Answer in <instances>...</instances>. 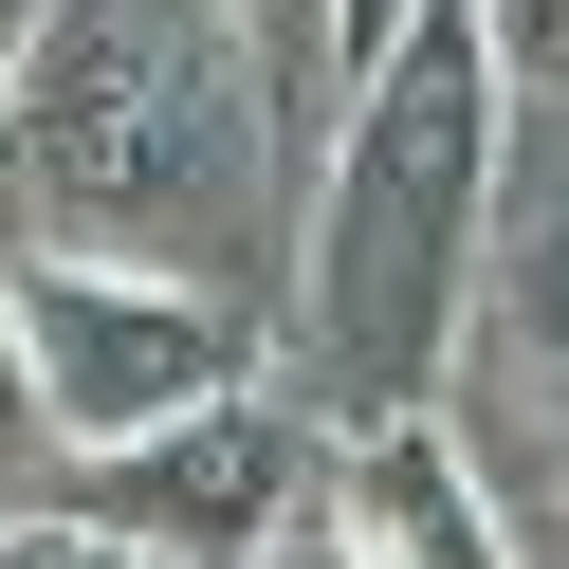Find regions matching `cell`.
<instances>
[{"mask_svg":"<svg viewBox=\"0 0 569 569\" xmlns=\"http://www.w3.org/2000/svg\"><path fill=\"white\" fill-rule=\"evenodd\" d=\"M496 56H515V92H569V0H478Z\"/></svg>","mask_w":569,"mask_h":569,"instance_id":"obj_9","label":"cell"},{"mask_svg":"<svg viewBox=\"0 0 569 569\" xmlns=\"http://www.w3.org/2000/svg\"><path fill=\"white\" fill-rule=\"evenodd\" d=\"M0 478H56V441H38V368H19V312H0Z\"/></svg>","mask_w":569,"mask_h":569,"instance_id":"obj_11","label":"cell"},{"mask_svg":"<svg viewBox=\"0 0 569 569\" xmlns=\"http://www.w3.org/2000/svg\"><path fill=\"white\" fill-rule=\"evenodd\" d=\"M38 496H56V515H92L111 551H148V569H239L295 496H331V441H312L276 386H221V405L148 422V441H74Z\"/></svg>","mask_w":569,"mask_h":569,"instance_id":"obj_4","label":"cell"},{"mask_svg":"<svg viewBox=\"0 0 569 569\" xmlns=\"http://www.w3.org/2000/svg\"><path fill=\"white\" fill-rule=\"evenodd\" d=\"M0 312L38 368V441H148V422L258 386V295L184 258H92V239H0Z\"/></svg>","mask_w":569,"mask_h":569,"instance_id":"obj_3","label":"cell"},{"mask_svg":"<svg viewBox=\"0 0 569 569\" xmlns=\"http://www.w3.org/2000/svg\"><path fill=\"white\" fill-rule=\"evenodd\" d=\"M19 19H38V0H0V56H19Z\"/></svg>","mask_w":569,"mask_h":569,"instance_id":"obj_13","label":"cell"},{"mask_svg":"<svg viewBox=\"0 0 569 569\" xmlns=\"http://www.w3.org/2000/svg\"><path fill=\"white\" fill-rule=\"evenodd\" d=\"M496 202H515V56L478 0H422L295 166V368L331 422L459 386Z\"/></svg>","mask_w":569,"mask_h":569,"instance_id":"obj_2","label":"cell"},{"mask_svg":"<svg viewBox=\"0 0 569 569\" xmlns=\"http://www.w3.org/2000/svg\"><path fill=\"white\" fill-rule=\"evenodd\" d=\"M295 111L239 0H38L0 56V239L258 276L295 258Z\"/></svg>","mask_w":569,"mask_h":569,"instance_id":"obj_1","label":"cell"},{"mask_svg":"<svg viewBox=\"0 0 569 569\" xmlns=\"http://www.w3.org/2000/svg\"><path fill=\"white\" fill-rule=\"evenodd\" d=\"M239 38H258L276 111H295V166H312V129H331V0H239Z\"/></svg>","mask_w":569,"mask_h":569,"instance_id":"obj_7","label":"cell"},{"mask_svg":"<svg viewBox=\"0 0 569 569\" xmlns=\"http://www.w3.org/2000/svg\"><path fill=\"white\" fill-rule=\"evenodd\" d=\"M405 19H422V0H331V92H349V74H368V56H386V38H405Z\"/></svg>","mask_w":569,"mask_h":569,"instance_id":"obj_12","label":"cell"},{"mask_svg":"<svg viewBox=\"0 0 569 569\" xmlns=\"http://www.w3.org/2000/svg\"><path fill=\"white\" fill-rule=\"evenodd\" d=\"M239 569H368V551H349V515H331V496H295V515H276Z\"/></svg>","mask_w":569,"mask_h":569,"instance_id":"obj_10","label":"cell"},{"mask_svg":"<svg viewBox=\"0 0 569 569\" xmlns=\"http://www.w3.org/2000/svg\"><path fill=\"white\" fill-rule=\"evenodd\" d=\"M478 331H496V368L532 386V422L569 441V202H551V221H515V202H496V258H478Z\"/></svg>","mask_w":569,"mask_h":569,"instance_id":"obj_6","label":"cell"},{"mask_svg":"<svg viewBox=\"0 0 569 569\" xmlns=\"http://www.w3.org/2000/svg\"><path fill=\"white\" fill-rule=\"evenodd\" d=\"M0 569H148V551H111L92 515H56V496H38V515H0Z\"/></svg>","mask_w":569,"mask_h":569,"instance_id":"obj_8","label":"cell"},{"mask_svg":"<svg viewBox=\"0 0 569 569\" xmlns=\"http://www.w3.org/2000/svg\"><path fill=\"white\" fill-rule=\"evenodd\" d=\"M331 515H349L368 569H532L515 515H496V478H478V441H459V405L331 422Z\"/></svg>","mask_w":569,"mask_h":569,"instance_id":"obj_5","label":"cell"}]
</instances>
